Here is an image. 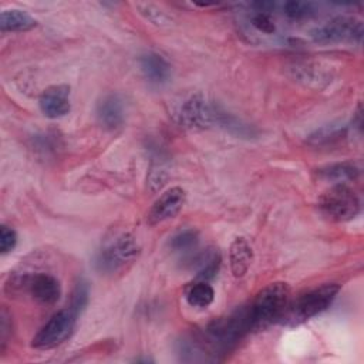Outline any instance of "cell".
<instances>
[{
  "label": "cell",
  "mask_w": 364,
  "mask_h": 364,
  "mask_svg": "<svg viewBox=\"0 0 364 364\" xmlns=\"http://www.w3.org/2000/svg\"><path fill=\"white\" fill-rule=\"evenodd\" d=\"M290 304V289L283 282H274L262 289L249 309L250 326L255 330L282 321Z\"/></svg>",
  "instance_id": "1"
},
{
  "label": "cell",
  "mask_w": 364,
  "mask_h": 364,
  "mask_svg": "<svg viewBox=\"0 0 364 364\" xmlns=\"http://www.w3.org/2000/svg\"><path fill=\"white\" fill-rule=\"evenodd\" d=\"M338 291H340L338 284L327 283L300 294L294 301H290L289 309L282 321L296 326L310 320L311 317L328 309Z\"/></svg>",
  "instance_id": "2"
},
{
  "label": "cell",
  "mask_w": 364,
  "mask_h": 364,
  "mask_svg": "<svg viewBox=\"0 0 364 364\" xmlns=\"http://www.w3.org/2000/svg\"><path fill=\"white\" fill-rule=\"evenodd\" d=\"M139 65L145 78L152 84H165L171 77L169 63L156 53H146L141 55Z\"/></svg>",
  "instance_id": "10"
},
{
  "label": "cell",
  "mask_w": 364,
  "mask_h": 364,
  "mask_svg": "<svg viewBox=\"0 0 364 364\" xmlns=\"http://www.w3.org/2000/svg\"><path fill=\"white\" fill-rule=\"evenodd\" d=\"M87 300H88V290H87V286L84 283H78L74 293H73V297H71V304L70 307L77 311L78 314L81 313V310L85 307L87 304Z\"/></svg>",
  "instance_id": "21"
},
{
  "label": "cell",
  "mask_w": 364,
  "mask_h": 364,
  "mask_svg": "<svg viewBox=\"0 0 364 364\" xmlns=\"http://www.w3.org/2000/svg\"><path fill=\"white\" fill-rule=\"evenodd\" d=\"M193 264L198 267V277L200 280H209L219 270L220 255L215 249H208L193 259Z\"/></svg>",
  "instance_id": "14"
},
{
  "label": "cell",
  "mask_w": 364,
  "mask_h": 364,
  "mask_svg": "<svg viewBox=\"0 0 364 364\" xmlns=\"http://www.w3.org/2000/svg\"><path fill=\"white\" fill-rule=\"evenodd\" d=\"M20 286H23L31 297L41 304H54L61 296V286L58 280L48 273L26 276L20 280Z\"/></svg>",
  "instance_id": "7"
},
{
  "label": "cell",
  "mask_w": 364,
  "mask_h": 364,
  "mask_svg": "<svg viewBox=\"0 0 364 364\" xmlns=\"http://www.w3.org/2000/svg\"><path fill=\"white\" fill-rule=\"evenodd\" d=\"M215 299L213 287L206 280H199L189 286L186 290V300L192 307L205 309L212 304Z\"/></svg>",
  "instance_id": "15"
},
{
  "label": "cell",
  "mask_w": 364,
  "mask_h": 364,
  "mask_svg": "<svg viewBox=\"0 0 364 364\" xmlns=\"http://www.w3.org/2000/svg\"><path fill=\"white\" fill-rule=\"evenodd\" d=\"M318 208L327 219L334 222H346L358 213L360 200L353 189L344 183H336L321 195Z\"/></svg>",
  "instance_id": "3"
},
{
  "label": "cell",
  "mask_w": 364,
  "mask_h": 364,
  "mask_svg": "<svg viewBox=\"0 0 364 364\" xmlns=\"http://www.w3.org/2000/svg\"><path fill=\"white\" fill-rule=\"evenodd\" d=\"M37 21L24 10L9 9L3 10L0 14V28L1 31H27L36 27Z\"/></svg>",
  "instance_id": "13"
},
{
  "label": "cell",
  "mask_w": 364,
  "mask_h": 364,
  "mask_svg": "<svg viewBox=\"0 0 364 364\" xmlns=\"http://www.w3.org/2000/svg\"><path fill=\"white\" fill-rule=\"evenodd\" d=\"M78 313L71 307L57 311L34 336L31 346L38 350H48L64 343L73 333Z\"/></svg>",
  "instance_id": "4"
},
{
  "label": "cell",
  "mask_w": 364,
  "mask_h": 364,
  "mask_svg": "<svg viewBox=\"0 0 364 364\" xmlns=\"http://www.w3.org/2000/svg\"><path fill=\"white\" fill-rule=\"evenodd\" d=\"M283 10H284L283 13L291 20L307 18L316 13L314 4L306 3V1H287V3H284Z\"/></svg>",
  "instance_id": "18"
},
{
  "label": "cell",
  "mask_w": 364,
  "mask_h": 364,
  "mask_svg": "<svg viewBox=\"0 0 364 364\" xmlns=\"http://www.w3.org/2000/svg\"><path fill=\"white\" fill-rule=\"evenodd\" d=\"M17 245V233L14 232V229L3 225L0 228V252L9 253L11 252Z\"/></svg>",
  "instance_id": "20"
},
{
  "label": "cell",
  "mask_w": 364,
  "mask_h": 364,
  "mask_svg": "<svg viewBox=\"0 0 364 364\" xmlns=\"http://www.w3.org/2000/svg\"><path fill=\"white\" fill-rule=\"evenodd\" d=\"M185 191L179 186L171 188L165 191L152 205L149 213H148V220L151 225L164 222L166 219H171L179 213L182 206L185 205Z\"/></svg>",
  "instance_id": "8"
},
{
  "label": "cell",
  "mask_w": 364,
  "mask_h": 364,
  "mask_svg": "<svg viewBox=\"0 0 364 364\" xmlns=\"http://www.w3.org/2000/svg\"><path fill=\"white\" fill-rule=\"evenodd\" d=\"M10 324H9V317H7V313L6 310L1 311V318H0V348L1 351L4 350V346H6V340H7V333L10 330Z\"/></svg>",
  "instance_id": "22"
},
{
  "label": "cell",
  "mask_w": 364,
  "mask_h": 364,
  "mask_svg": "<svg viewBox=\"0 0 364 364\" xmlns=\"http://www.w3.org/2000/svg\"><path fill=\"white\" fill-rule=\"evenodd\" d=\"M317 43L361 41L363 24L354 18H334L311 33Z\"/></svg>",
  "instance_id": "6"
},
{
  "label": "cell",
  "mask_w": 364,
  "mask_h": 364,
  "mask_svg": "<svg viewBox=\"0 0 364 364\" xmlns=\"http://www.w3.org/2000/svg\"><path fill=\"white\" fill-rule=\"evenodd\" d=\"M97 115L100 122L109 129H115L119 125H122L124 122V102L122 100L115 95V94H109L107 97H104L97 108Z\"/></svg>",
  "instance_id": "11"
},
{
  "label": "cell",
  "mask_w": 364,
  "mask_h": 364,
  "mask_svg": "<svg viewBox=\"0 0 364 364\" xmlns=\"http://www.w3.org/2000/svg\"><path fill=\"white\" fill-rule=\"evenodd\" d=\"M139 247L134 236L125 233L115 237L108 243L98 255L97 264L101 272L115 273L124 269L127 264L132 263L138 256Z\"/></svg>",
  "instance_id": "5"
},
{
  "label": "cell",
  "mask_w": 364,
  "mask_h": 364,
  "mask_svg": "<svg viewBox=\"0 0 364 364\" xmlns=\"http://www.w3.org/2000/svg\"><path fill=\"white\" fill-rule=\"evenodd\" d=\"M40 109L48 118H61L68 114L70 105V87L53 85L44 90L40 100Z\"/></svg>",
  "instance_id": "9"
},
{
  "label": "cell",
  "mask_w": 364,
  "mask_h": 364,
  "mask_svg": "<svg viewBox=\"0 0 364 364\" xmlns=\"http://www.w3.org/2000/svg\"><path fill=\"white\" fill-rule=\"evenodd\" d=\"M252 26L263 34H273L276 30L270 14L264 11H256L252 16Z\"/></svg>",
  "instance_id": "19"
},
{
  "label": "cell",
  "mask_w": 364,
  "mask_h": 364,
  "mask_svg": "<svg viewBox=\"0 0 364 364\" xmlns=\"http://www.w3.org/2000/svg\"><path fill=\"white\" fill-rule=\"evenodd\" d=\"M320 175L327 181H336L343 183L344 181H351L358 175V169L353 164H334L324 169H320Z\"/></svg>",
  "instance_id": "16"
},
{
  "label": "cell",
  "mask_w": 364,
  "mask_h": 364,
  "mask_svg": "<svg viewBox=\"0 0 364 364\" xmlns=\"http://www.w3.org/2000/svg\"><path fill=\"white\" fill-rule=\"evenodd\" d=\"M199 243V235L193 229H185L178 232L171 239V249L178 253H191Z\"/></svg>",
  "instance_id": "17"
},
{
  "label": "cell",
  "mask_w": 364,
  "mask_h": 364,
  "mask_svg": "<svg viewBox=\"0 0 364 364\" xmlns=\"http://www.w3.org/2000/svg\"><path fill=\"white\" fill-rule=\"evenodd\" d=\"M229 259H230V269L233 276L242 277L247 272L253 259V252L249 242L243 237L235 239L233 243L230 245Z\"/></svg>",
  "instance_id": "12"
}]
</instances>
